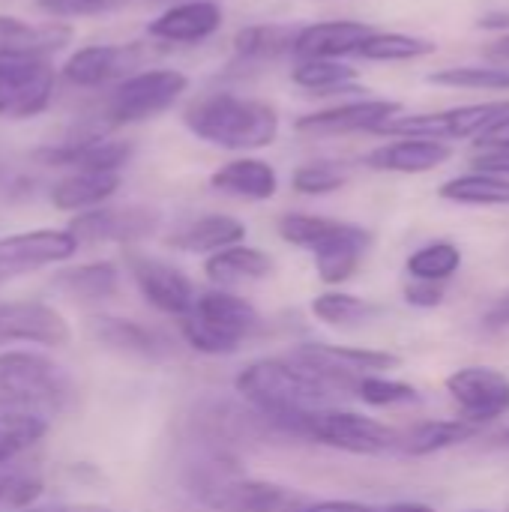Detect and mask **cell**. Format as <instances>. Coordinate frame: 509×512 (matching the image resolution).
Listing matches in <instances>:
<instances>
[{"instance_id": "1", "label": "cell", "mask_w": 509, "mask_h": 512, "mask_svg": "<svg viewBox=\"0 0 509 512\" xmlns=\"http://www.w3.org/2000/svg\"><path fill=\"white\" fill-rule=\"evenodd\" d=\"M234 390L243 402L270 417L288 438H303V426L312 414L336 408L345 396L336 384L312 372L294 357H264L240 369Z\"/></svg>"}, {"instance_id": "2", "label": "cell", "mask_w": 509, "mask_h": 512, "mask_svg": "<svg viewBox=\"0 0 509 512\" xmlns=\"http://www.w3.org/2000/svg\"><path fill=\"white\" fill-rule=\"evenodd\" d=\"M204 450V447H201ZM186 489L213 512H297L303 495L288 486L246 477L231 453L204 450L183 471Z\"/></svg>"}, {"instance_id": "3", "label": "cell", "mask_w": 509, "mask_h": 512, "mask_svg": "<svg viewBox=\"0 0 509 512\" xmlns=\"http://www.w3.org/2000/svg\"><path fill=\"white\" fill-rule=\"evenodd\" d=\"M183 123L195 138L234 153H252L279 138V111L270 102L228 90H213L189 102Z\"/></svg>"}, {"instance_id": "4", "label": "cell", "mask_w": 509, "mask_h": 512, "mask_svg": "<svg viewBox=\"0 0 509 512\" xmlns=\"http://www.w3.org/2000/svg\"><path fill=\"white\" fill-rule=\"evenodd\" d=\"M279 237L315 255V270L324 285L348 282L372 243V234L354 222H339L312 213H285L279 219Z\"/></svg>"}, {"instance_id": "5", "label": "cell", "mask_w": 509, "mask_h": 512, "mask_svg": "<svg viewBox=\"0 0 509 512\" xmlns=\"http://www.w3.org/2000/svg\"><path fill=\"white\" fill-rule=\"evenodd\" d=\"M75 399V384L39 351L0 354V411L54 414L66 411Z\"/></svg>"}, {"instance_id": "6", "label": "cell", "mask_w": 509, "mask_h": 512, "mask_svg": "<svg viewBox=\"0 0 509 512\" xmlns=\"http://www.w3.org/2000/svg\"><path fill=\"white\" fill-rule=\"evenodd\" d=\"M261 327L258 309L231 294L228 288H213L198 294L195 309L180 321L186 345H192L201 354L222 357L234 354L249 336H255Z\"/></svg>"}, {"instance_id": "7", "label": "cell", "mask_w": 509, "mask_h": 512, "mask_svg": "<svg viewBox=\"0 0 509 512\" xmlns=\"http://www.w3.org/2000/svg\"><path fill=\"white\" fill-rule=\"evenodd\" d=\"M189 435L204 447V450H219L231 453L234 447H258L270 441L288 438L270 417H264L258 408L249 402H234V399H204L192 408L186 417Z\"/></svg>"}, {"instance_id": "8", "label": "cell", "mask_w": 509, "mask_h": 512, "mask_svg": "<svg viewBox=\"0 0 509 512\" xmlns=\"http://www.w3.org/2000/svg\"><path fill=\"white\" fill-rule=\"evenodd\" d=\"M509 117V99L456 105L447 111L432 114H399L384 123L375 135L390 138H432V141H459V138H480L498 120Z\"/></svg>"}, {"instance_id": "9", "label": "cell", "mask_w": 509, "mask_h": 512, "mask_svg": "<svg viewBox=\"0 0 509 512\" xmlns=\"http://www.w3.org/2000/svg\"><path fill=\"white\" fill-rule=\"evenodd\" d=\"M189 87V78L177 69H144L123 78L108 102H105V123L108 126H129L153 120L156 114L168 111Z\"/></svg>"}, {"instance_id": "10", "label": "cell", "mask_w": 509, "mask_h": 512, "mask_svg": "<svg viewBox=\"0 0 509 512\" xmlns=\"http://www.w3.org/2000/svg\"><path fill=\"white\" fill-rule=\"evenodd\" d=\"M303 438L354 456H384L405 447V432L342 408L312 414L303 426Z\"/></svg>"}, {"instance_id": "11", "label": "cell", "mask_w": 509, "mask_h": 512, "mask_svg": "<svg viewBox=\"0 0 509 512\" xmlns=\"http://www.w3.org/2000/svg\"><path fill=\"white\" fill-rule=\"evenodd\" d=\"M330 384H336L342 393H354L357 384L369 375H384L390 369H399V357L387 351H372V348H336V345H300L291 354Z\"/></svg>"}, {"instance_id": "12", "label": "cell", "mask_w": 509, "mask_h": 512, "mask_svg": "<svg viewBox=\"0 0 509 512\" xmlns=\"http://www.w3.org/2000/svg\"><path fill=\"white\" fill-rule=\"evenodd\" d=\"M81 243L66 228H36L0 237V285L69 261Z\"/></svg>"}, {"instance_id": "13", "label": "cell", "mask_w": 509, "mask_h": 512, "mask_svg": "<svg viewBox=\"0 0 509 512\" xmlns=\"http://www.w3.org/2000/svg\"><path fill=\"white\" fill-rule=\"evenodd\" d=\"M57 72L48 60L0 63V120L39 117L54 96Z\"/></svg>"}, {"instance_id": "14", "label": "cell", "mask_w": 509, "mask_h": 512, "mask_svg": "<svg viewBox=\"0 0 509 512\" xmlns=\"http://www.w3.org/2000/svg\"><path fill=\"white\" fill-rule=\"evenodd\" d=\"M126 267H129V273H132L141 297L153 309H159L162 315H171V318H180L183 321L195 309L198 294H195L192 282L186 279V273H180L174 264L129 249L126 252Z\"/></svg>"}, {"instance_id": "15", "label": "cell", "mask_w": 509, "mask_h": 512, "mask_svg": "<svg viewBox=\"0 0 509 512\" xmlns=\"http://www.w3.org/2000/svg\"><path fill=\"white\" fill-rule=\"evenodd\" d=\"M447 393L474 426L509 414V378L492 366H465L453 372L447 378Z\"/></svg>"}, {"instance_id": "16", "label": "cell", "mask_w": 509, "mask_h": 512, "mask_svg": "<svg viewBox=\"0 0 509 512\" xmlns=\"http://www.w3.org/2000/svg\"><path fill=\"white\" fill-rule=\"evenodd\" d=\"M159 228V213L153 207L129 204V207H96L78 213L69 222V231L78 243H120L132 246L150 237Z\"/></svg>"}, {"instance_id": "17", "label": "cell", "mask_w": 509, "mask_h": 512, "mask_svg": "<svg viewBox=\"0 0 509 512\" xmlns=\"http://www.w3.org/2000/svg\"><path fill=\"white\" fill-rule=\"evenodd\" d=\"M72 330L66 318L39 300H9L0 303V348L3 345H42V348H63L69 345Z\"/></svg>"}, {"instance_id": "18", "label": "cell", "mask_w": 509, "mask_h": 512, "mask_svg": "<svg viewBox=\"0 0 509 512\" xmlns=\"http://www.w3.org/2000/svg\"><path fill=\"white\" fill-rule=\"evenodd\" d=\"M402 114L396 99H354L324 111L297 117L294 129L300 135H348V132H378L384 123Z\"/></svg>"}, {"instance_id": "19", "label": "cell", "mask_w": 509, "mask_h": 512, "mask_svg": "<svg viewBox=\"0 0 509 512\" xmlns=\"http://www.w3.org/2000/svg\"><path fill=\"white\" fill-rule=\"evenodd\" d=\"M144 63L141 42L126 45H87L78 48L63 63V78L75 87H102L111 81H123L135 75V69Z\"/></svg>"}, {"instance_id": "20", "label": "cell", "mask_w": 509, "mask_h": 512, "mask_svg": "<svg viewBox=\"0 0 509 512\" xmlns=\"http://www.w3.org/2000/svg\"><path fill=\"white\" fill-rule=\"evenodd\" d=\"M36 156L42 162H48L51 168L114 171V174H120V168L132 156V144L105 138L102 132H84V135H75V138H69V141H63L57 147H48V150L36 153Z\"/></svg>"}, {"instance_id": "21", "label": "cell", "mask_w": 509, "mask_h": 512, "mask_svg": "<svg viewBox=\"0 0 509 512\" xmlns=\"http://www.w3.org/2000/svg\"><path fill=\"white\" fill-rule=\"evenodd\" d=\"M72 27L63 21L30 24L24 18L0 15V63L6 60H48L69 45Z\"/></svg>"}, {"instance_id": "22", "label": "cell", "mask_w": 509, "mask_h": 512, "mask_svg": "<svg viewBox=\"0 0 509 512\" xmlns=\"http://www.w3.org/2000/svg\"><path fill=\"white\" fill-rule=\"evenodd\" d=\"M222 18V6L216 0H180L150 21L147 33L159 42L195 45L210 39L222 27Z\"/></svg>"}, {"instance_id": "23", "label": "cell", "mask_w": 509, "mask_h": 512, "mask_svg": "<svg viewBox=\"0 0 509 512\" xmlns=\"http://www.w3.org/2000/svg\"><path fill=\"white\" fill-rule=\"evenodd\" d=\"M375 33V27L363 21H318L297 30L294 57L297 60H339L357 54V48Z\"/></svg>"}, {"instance_id": "24", "label": "cell", "mask_w": 509, "mask_h": 512, "mask_svg": "<svg viewBox=\"0 0 509 512\" xmlns=\"http://www.w3.org/2000/svg\"><path fill=\"white\" fill-rule=\"evenodd\" d=\"M453 159V147L447 141L432 138H396L366 153V165L372 171L393 174H426Z\"/></svg>"}, {"instance_id": "25", "label": "cell", "mask_w": 509, "mask_h": 512, "mask_svg": "<svg viewBox=\"0 0 509 512\" xmlns=\"http://www.w3.org/2000/svg\"><path fill=\"white\" fill-rule=\"evenodd\" d=\"M90 336L99 345H105L108 351L138 357V360H162L171 354V345L162 333H156L153 327H144L138 321H129V318H108V315L93 318Z\"/></svg>"}, {"instance_id": "26", "label": "cell", "mask_w": 509, "mask_h": 512, "mask_svg": "<svg viewBox=\"0 0 509 512\" xmlns=\"http://www.w3.org/2000/svg\"><path fill=\"white\" fill-rule=\"evenodd\" d=\"M210 186L222 195H231V198L267 201L279 189V174L270 162L255 159V156H243V159H231L219 171H213Z\"/></svg>"}, {"instance_id": "27", "label": "cell", "mask_w": 509, "mask_h": 512, "mask_svg": "<svg viewBox=\"0 0 509 512\" xmlns=\"http://www.w3.org/2000/svg\"><path fill=\"white\" fill-rule=\"evenodd\" d=\"M117 189L120 174L114 171H72L51 186L48 198L63 213H87L102 207Z\"/></svg>"}, {"instance_id": "28", "label": "cell", "mask_w": 509, "mask_h": 512, "mask_svg": "<svg viewBox=\"0 0 509 512\" xmlns=\"http://www.w3.org/2000/svg\"><path fill=\"white\" fill-rule=\"evenodd\" d=\"M246 237V225L234 216H225V213H210V216H201L189 225H183L177 234L168 237V243L180 252H192V255H216L228 246H237L243 243Z\"/></svg>"}, {"instance_id": "29", "label": "cell", "mask_w": 509, "mask_h": 512, "mask_svg": "<svg viewBox=\"0 0 509 512\" xmlns=\"http://www.w3.org/2000/svg\"><path fill=\"white\" fill-rule=\"evenodd\" d=\"M204 273L210 282H216L219 288H231V285H243V282H258L264 276L273 273V258L264 255L255 246H228L216 255H210L204 261Z\"/></svg>"}, {"instance_id": "30", "label": "cell", "mask_w": 509, "mask_h": 512, "mask_svg": "<svg viewBox=\"0 0 509 512\" xmlns=\"http://www.w3.org/2000/svg\"><path fill=\"white\" fill-rule=\"evenodd\" d=\"M438 195L465 207H509V177L471 171L441 183Z\"/></svg>"}, {"instance_id": "31", "label": "cell", "mask_w": 509, "mask_h": 512, "mask_svg": "<svg viewBox=\"0 0 509 512\" xmlns=\"http://www.w3.org/2000/svg\"><path fill=\"white\" fill-rule=\"evenodd\" d=\"M297 30L288 24H249L234 36V57L240 63H264L282 54H294Z\"/></svg>"}, {"instance_id": "32", "label": "cell", "mask_w": 509, "mask_h": 512, "mask_svg": "<svg viewBox=\"0 0 509 512\" xmlns=\"http://www.w3.org/2000/svg\"><path fill=\"white\" fill-rule=\"evenodd\" d=\"M477 435V426L471 420H429L405 432V453L408 456H432L441 450H450L456 444H465Z\"/></svg>"}, {"instance_id": "33", "label": "cell", "mask_w": 509, "mask_h": 512, "mask_svg": "<svg viewBox=\"0 0 509 512\" xmlns=\"http://www.w3.org/2000/svg\"><path fill=\"white\" fill-rule=\"evenodd\" d=\"M438 45L423 36H408V33H393V30H375L360 48L357 57L372 60V63H405V60H420L432 57Z\"/></svg>"}, {"instance_id": "34", "label": "cell", "mask_w": 509, "mask_h": 512, "mask_svg": "<svg viewBox=\"0 0 509 512\" xmlns=\"http://www.w3.org/2000/svg\"><path fill=\"white\" fill-rule=\"evenodd\" d=\"M54 285L69 294L72 300L81 303H93V300H105L117 291V267L108 261H96V264H84V267H72L63 270Z\"/></svg>"}, {"instance_id": "35", "label": "cell", "mask_w": 509, "mask_h": 512, "mask_svg": "<svg viewBox=\"0 0 509 512\" xmlns=\"http://www.w3.org/2000/svg\"><path fill=\"white\" fill-rule=\"evenodd\" d=\"M312 315L318 321H324L327 327H363L372 318L381 315L378 303L360 300L354 294H342V291H324L312 300Z\"/></svg>"}, {"instance_id": "36", "label": "cell", "mask_w": 509, "mask_h": 512, "mask_svg": "<svg viewBox=\"0 0 509 512\" xmlns=\"http://www.w3.org/2000/svg\"><path fill=\"white\" fill-rule=\"evenodd\" d=\"M48 432L45 417L21 414V411H0V465H9L30 447H36Z\"/></svg>"}, {"instance_id": "37", "label": "cell", "mask_w": 509, "mask_h": 512, "mask_svg": "<svg viewBox=\"0 0 509 512\" xmlns=\"http://www.w3.org/2000/svg\"><path fill=\"white\" fill-rule=\"evenodd\" d=\"M357 78V69H351L342 60H297L291 69V81L309 93H336V90H348Z\"/></svg>"}, {"instance_id": "38", "label": "cell", "mask_w": 509, "mask_h": 512, "mask_svg": "<svg viewBox=\"0 0 509 512\" xmlns=\"http://www.w3.org/2000/svg\"><path fill=\"white\" fill-rule=\"evenodd\" d=\"M408 276L411 279H423V282H447L459 273L462 267V249L450 240H435L420 246L411 258H408Z\"/></svg>"}, {"instance_id": "39", "label": "cell", "mask_w": 509, "mask_h": 512, "mask_svg": "<svg viewBox=\"0 0 509 512\" xmlns=\"http://www.w3.org/2000/svg\"><path fill=\"white\" fill-rule=\"evenodd\" d=\"M438 87H459V90H504L509 93V66H483V63H465V66H447L429 75Z\"/></svg>"}, {"instance_id": "40", "label": "cell", "mask_w": 509, "mask_h": 512, "mask_svg": "<svg viewBox=\"0 0 509 512\" xmlns=\"http://www.w3.org/2000/svg\"><path fill=\"white\" fill-rule=\"evenodd\" d=\"M351 171L342 162H330V159H318V162H306L291 174V186L300 195H330L339 192L348 183Z\"/></svg>"}, {"instance_id": "41", "label": "cell", "mask_w": 509, "mask_h": 512, "mask_svg": "<svg viewBox=\"0 0 509 512\" xmlns=\"http://www.w3.org/2000/svg\"><path fill=\"white\" fill-rule=\"evenodd\" d=\"M354 396H360L366 405L372 408H396V405H414L420 402L417 387L405 384V381H393L384 375H369L357 384Z\"/></svg>"}, {"instance_id": "42", "label": "cell", "mask_w": 509, "mask_h": 512, "mask_svg": "<svg viewBox=\"0 0 509 512\" xmlns=\"http://www.w3.org/2000/svg\"><path fill=\"white\" fill-rule=\"evenodd\" d=\"M126 0H36V6L51 15V18H90V15H105L120 9Z\"/></svg>"}, {"instance_id": "43", "label": "cell", "mask_w": 509, "mask_h": 512, "mask_svg": "<svg viewBox=\"0 0 509 512\" xmlns=\"http://www.w3.org/2000/svg\"><path fill=\"white\" fill-rule=\"evenodd\" d=\"M39 495V480L12 471L9 465H0V507L24 510Z\"/></svg>"}, {"instance_id": "44", "label": "cell", "mask_w": 509, "mask_h": 512, "mask_svg": "<svg viewBox=\"0 0 509 512\" xmlns=\"http://www.w3.org/2000/svg\"><path fill=\"white\" fill-rule=\"evenodd\" d=\"M405 300L411 306H420V309H435L444 303V285L441 282H423V279H411L405 285Z\"/></svg>"}, {"instance_id": "45", "label": "cell", "mask_w": 509, "mask_h": 512, "mask_svg": "<svg viewBox=\"0 0 509 512\" xmlns=\"http://www.w3.org/2000/svg\"><path fill=\"white\" fill-rule=\"evenodd\" d=\"M474 171H486V174H498V177H509V150H498V147H480L477 156L471 159Z\"/></svg>"}, {"instance_id": "46", "label": "cell", "mask_w": 509, "mask_h": 512, "mask_svg": "<svg viewBox=\"0 0 509 512\" xmlns=\"http://www.w3.org/2000/svg\"><path fill=\"white\" fill-rule=\"evenodd\" d=\"M297 512H384L372 504H360V501H318V504H306Z\"/></svg>"}, {"instance_id": "47", "label": "cell", "mask_w": 509, "mask_h": 512, "mask_svg": "<svg viewBox=\"0 0 509 512\" xmlns=\"http://www.w3.org/2000/svg\"><path fill=\"white\" fill-rule=\"evenodd\" d=\"M477 147H498V150H509V117L498 120L492 129H486L477 138Z\"/></svg>"}, {"instance_id": "48", "label": "cell", "mask_w": 509, "mask_h": 512, "mask_svg": "<svg viewBox=\"0 0 509 512\" xmlns=\"http://www.w3.org/2000/svg\"><path fill=\"white\" fill-rule=\"evenodd\" d=\"M15 512H114L102 504H48V507H24Z\"/></svg>"}, {"instance_id": "49", "label": "cell", "mask_w": 509, "mask_h": 512, "mask_svg": "<svg viewBox=\"0 0 509 512\" xmlns=\"http://www.w3.org/2000/svg\"><path fill=\"white\" fill-rule=\"evenodd\" d=\"M489 54H492V57H498V60H507L509 63V33H504L501 39H495V42H492Z\"/></svg>"}, {"instance_id": "50", "label": "cell", "mask_w": 509, "mask_h": 512, "mask_svg": "<svg viewBox=\"0 0 509 512\" xmlns=\"http://www.w3.org/2000/svg\"><path fill=\"white\" fill-rule=\"evenodd\" d=\"M489 321L492 324H509V294L492 309V315H489Z\"/></svg>"}, {"instance_id": "51", "label": "cell", "mask_w": 509, "mask_h": 512, "mask_svg": "<svg viewBox=\"0 0 509 512\" xmlns=\"http://www.w3.org/2000/svg\"><path fill=\"white\" fill-rule=\"evenodd\" d=\"M384 512H435L429 504H414V501H408V504H393V507H387Z\"/></svg>"}, {"instance_id": "52", "label": "cell", "mask_w": 509, "mask_h": 512, "mask_svg": "<svg viewBox=\"0 0 509 512\" xmlns=\"http://www.w3.org/2000/svg\"><path fill=\"white\" fill-rule=\"evenodd\" d=\"M480 27H509V12H501V15H486V18H480Z\"/></svg>"}, {"instance_id": "53", "label": "cell", "mask_w": 509, "mask_h": 512, "mask_svg": "<svg viewBox=\"0 0 509 512\" xmlns=\"http://www.w3.org/2000/svg\"><path fill=\"white\" fill-rule=\"evenodd\" d=\"M501 441H504V444H509V429L504 432V435H501Z\"/></svg>"}, {"instance_id": "54", "label": "cell", "mask_w": 509, "mask_h": 512, "mask_svg": "<svg viewBox=\"0 0 509 512\" xmlns=\"http://www.w3.org/2000/svg\"><path fill=\"white\" fill-rule=\"evenodd\" d=\"M474 512H492V510H474Z\"/></svg>"}]
</instances>
